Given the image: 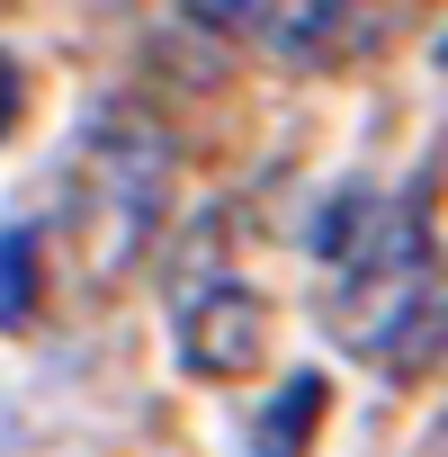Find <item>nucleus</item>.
Here are the masks:
<instances>
[{"mask_svg": "<svg viewBox=\"0 0 448 457\" xmlns=\"http://www.w3.org/2000/svg\"><path fill=\"white\" fill-rule=\"evenodd\" d=\"M323 403H332V386H323L314 368H296V377H287V386L270 395V412H261V439H252V457H305V439H314Z\"/></svg>", "mask_w": 448, "mask_h": 457, "instance_id": "obj_4", "label": "nucleus"}, {"mask_svg": "<svg viewBox=\"0 0 448 457\" xmlns=\"http://www.w3.org/2000/svg\"><path fill=\"white\" fill-rule=\"evenodd\" d=\"M170 135L144 117V108H99L90 117V153H81V179H90V261L117 278L153 252L162 215H170Z\"/></svg>", "mask_w": 448, "mask_h": 457, "instance_id": "obj_1", "label": "nucleus"}, {"mask_svg": "<svg viewBox=\"0 0 448 457\" xmlns=\"http://www.w3.org/2000/svg\"><path fill=\"white\" fill-rule=\"evenodd\" d=\"M421 287H430V224H421V197H394L332 261V332L350 350H403Z\"/></svg>", "mask_w": 448, "mask_h": 457, "instance_id": "obj_2", "label": "nucleus"}, {"mask_svg": "<svg viewBox=\"0 0 448 457\" xmlns=\"http://www.w3.org/2000/svg\"><path fill=\"white\" fill-rule=\"evenodd\" d=\"M170 323H179V359L197 377H243L270 350V305L243 278H188L179 305H170Z\"/></svg>", "mask_w": 448, "mask_h": 457, "instance_id": "obj_3", "label": "nucleus"}, {"mask_svg": "<svg viewBox=\"0 0 448 457\" xmlns=\"http://www.w3.org/2000/svg\"><path fill=\"white\" fill-rule=\"evenodd\" d=\"M19 117H28V72H19V54L0 46V144L19 135Z\"/></svg>", "mask_w": 448, "mask_h": 457, "instance_id": "obj_6", "label": "nucleus"}, {"mask_svg": "<svg viewBox=\"0 0 448 457\" xmlns=\"http://www.w3.org/2000/svg\"><path fill=\"white\" fill-rule=\"evenodd\" d=\"M37 314V224H10L0 234V323Z\"/></svg>", "mask_w": 448, "mask_h": 457, "instance_id": "obj_5", "label": "nucleus"}]
</instances>
